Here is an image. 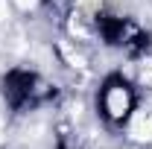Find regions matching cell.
Returning <instances> with one entry per match:
<instances>
[{
  "label": "cell",
  "mask_w": 152,
  "mask_h": 149,
  "mask_svg": "<svg viewBox=\"0 0 152 149\" xmlns=\"http://www.w3.org/2000/svg\"><path fill=\"white\" fill-rule=\"evenodd\" d=\"M132 137L140 140V143H152V111L137 114L132 123Z\"/></svg>",
  "instance_id": "cell-2"
},
{
  "label": "cell",
  "mask_w": 152,
  "mask_h": 149,
  "mask_svg": "<svg viewBox=\"0 0 152 149\" xmlns=\"http://www.w3.org/2000/svg\"><path fill=\"white\" fill-rule=\"evenodd\" d=\"M12 3H15V6H18L20 12H29V9H32V6H35V0H12Z\"/></svg>",
  "instance_id": "cell-3"
},
{
  "label": "cell",
  "mask_w": 152,
  "mask_h": 149,
  "mask_svg": "<svg viewBox=\"0 0 152 149\" xmlns=\"http://www.w3.org/2000/svg\"><path fill=\"white\" fill-rule=\"evenodd\" d=\"M102 108H105V114L111 120L129 117V111H132V93H129V88L120 85V82H111L102 91Z\"/></svg>",
  "instance_id": "cell-1"
}]
</instances>
